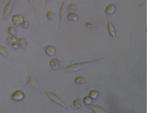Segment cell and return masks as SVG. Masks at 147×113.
Instances as JSON below:
<instances>
[{
    "instance_id": "cell-1",
    "label": "cell",
    "mask_w": 147,
    "mask_h": 113,
    "mask_svg": "<svg viewBox=\"0 0 147 113\" xmlns=\"http://www.w3.org/2000/svg\"><path fill=\"white\" fill-rule=\"evenodd\" d=\"M102 59V58H98L97 59L94 60L93 61L76 62V63L72 64L69 65L64 67L63 68H60L58 70L65 71H77L79 70L82 69L84 68H85L86 67L90 65L93 63H95V62L99 61L100 60H101Z\"/></svg>"
},
{
    "instance_id": "cell-2",
    "label": "cell",
    "mask_w": 147,
    "mask_h": 113,
    "mask_svg": "<svg viewBox=\"0 0 147 113\" xmlns=\"http://www.w3.org/2000/svg\"><path fill=\"white\" fill-rule=\"evenodd\" d=\"M45 93L48 97V98L50 100H51L53 102H54L55 103L57 104L60 106L64 107L66 109H68L69 108V106L67 105H66L62 99H61L59 97L55 95V94L51 92L48 91H45Z\"/></svg>"
},
{
    "instance_id": "cell-3",
    "label": "cell",
    "mask_w": 147,
    "mask_h": 113,
    "mask_svg": "<svg viewBox=\"0 0 147 113\" xmlns=\"http://www.w3.org/2000/svg\"><path fill=\"white\" fill-rule=\"evenodd\" d=\"M14 2L15 0H8L5 5L2 14V20H6L12 12L14 7Z\"/></svg>"
},
{
    "instance_id": "cell-4",
    "label": "cell",
    "mask_w": 147,
    "mask_h": 113,
    "mask_svg": "<svg viewBox=\"0 0 147 113\" xmlns=\"http://www.w3.org/2000/svg\"><path fill=\"white\" fill-rule=\"evenodd\" d=\"M65 7L66 0H62L61 5V6L59 10V19H58L59 24H58V30H59L62 24L63 17L65 12Z\"/></svg>"
},
{
    "instance_id": "cell-5",
    "label": "cell",
    "mask_w": 147,
    "mask_h": 113,
    "mask_svg": "<svg viewBox=\"0 0 147 113\" xmlns=\"http://www.w3.org/2000/svg\"><path fill=\"white\" fill-rule=\"evenodd\" d=\"M107 18L108 32L111 37L113 38L114 40H115L116 39V34L115 29L114 28L113 24L109 19V17H107Z\"/></svg>"
},
{
    "instance_id": "cell-6",
    "label": "cell",
    "mask_w": 147,
    "mask_h": 113,
    "mask_svg": "<svg viewBox=\"0 0 147 113\" xmlns=\"http://www.w3.org/2000/svg\"><path fill=\"white\" fill-rule=\"evenodd\" d=\"M24 20V17L21 14H15L12 16V22L14 25L16 26H21Z\"/></svg>"
},
{
    "instance_id": "cell-7",
    "label": "cell",
    "mask_w": 147,
    "mask_h": 113,
    "mask_svg": "<svg viewBox=\"0 0 147 113\" xmlns=\"http://www.w3.org/2000/svg\"><path fill=\"white\" fill-rule=\"evenodd\" d=\"M44 50L46 54L50 57L54 55L56 52L55 47L50 44L45 46L44 47Z\"/></svg>"
},
{
    "instance_id": "cell-8",
    "label": "cell",
    "mask_w": 147,
    "mask_h": 113,
    "mask_svg": "<svg viewBox=\"0 0 147 113\" xmlns=\"http://www.w3.org/2000/svg\"><path fill=\"white\" fill-rule=\"evenodd\" d=\"M24 93L20 90L15 91L11 95V98L15 101H19L24 99Z\"/></svg>"
},
{
    "instance_id": "cell-9",
    "label": "cell",
    "mask_w": 147,
    "mask_h": 113,
    "mask_svg": "<svg viewBox=\"0 0 147 113\" xmlns=\"http://www.w3.org/2000/svg\"><path fill=\"white\" fill-rule=\"evenodd\" d=\"M31 83H32L31 84L30 86H34V87H37V88L40 87V85L37 83L35 79L31 74H30L29 76V79L26 84H27V85H29Z\"/></svg>"
},
{
    "instance_id": "cell-10",
    "label": "cell",
    "mask_w": 147,
    "mask_h": 113,
    "mask_svg": "<svg viewBox=\"0 0 147 113\" xmlns=\"http://www.w3.org/2000/svg\"><path fill=\"white\" fill-rule=\"evenodd\" d=\"M116 10V6L114 4L111 3L108 5L105 8V14L107 15H110L113 14Z\"/></svg>"
},
{
    "instance_id": "cell-11",
    "label": "cell",
    "mask_w": 147,
    "mask_h": 113,
    "mask_svg": "<svg viewBox=\"0 0 147 113\" xmlns=\"http://www.w3.org/2000/svg\"><path fill=\"white\" fill-rule=\"evenodd\" d=\"M90 107L92 109V110L95 112V113H109L108 111H106L105 109H102L100 106L97 105H90Z\"/></svg>"
},
{
    "instance_id": "cell-12",
    "label": "cell",
    "mask_w": 147,
    "mask_h": 113,
    "mask_svg": "<svg viewBox=\"0 0 147 113\" xmlns=\"http://www.w3.org/2000/svg\"><path fill=\"white\" fill-rule=\"evenodd\" d=\"M18 41V45L19 47L22 49H24L27 47V43L26 42V40L22 37H20L17 39Z\"/></svg>"
},
{
    "instance_id": "cell-13",
    "label": "cell",
    "mask_w": 147,
    "mask_h": 113,
    "mask_svg": "<svg viewBox=\"0 0 147 113\" xmlns=\"http://www.w3.org/2000/svg\"><path fill=\"white\" fill-rule=\"evenodd\" d=\"M0 54L9 59H10L11 58V57L9 55L7 50L6 49L5 46L2 44H0Z\"/></svg>"
},
{
    "instance_id": "cell-14",
    "label": "cell",
    "mask_w": 147,
    "mask_h": 113,
    "mask_svg": "<svg viewBox=\"0 0 147 113\" xmlns=\"http://www.w3.org/2000/svg\"><path fill=\"white\" fill-rule=\"evenodd\" d=\"M59 61L57 58L53 59L50 62V66L52 69H57L59 67Z\"/></svg>"
},
{
    "instance_id": "cell-15",
    "label": "cell",
    "mask_w": 147,
    "mask_h": 113,
    "mask_svg": "<svg viewBox=\"0 0 147 113\" xmlns=\"http://www.w3.org/2000/svg\"><path fill=\"white\" fill-rule=\"evenodd\" d=\"M16 41H17V39L15 35H12L10 34L6 37L5 40V41L6 43L10 44V45L16 42Z\"/></svg>"
},
{
    "instance_id": "cell-16",
    "label": "cell",
    "mask_w": 147,
    "mask_h": 113,
    "mask_svg": "<svg viewBox=\"0 0 147 113\" xmlns=\"http://www.w3.org/2000/svg\"><path fill=\"white\" fill-rule=\"evenodd\" d=\"M67 18L70 21H74L78 20V16L77 14H75L74 12H69L67 16Z\"/></svg>"
},
{
    "instance_id": "cell-17",
    "label": "cell",
    "mask_w": 147,
    "mask_h": 113,
    "mask_svg": "<svg viewBox=\"0 0 147 113\" xmlns=\"http://www.w3.org/2000/svg\"><path fill=\"white\" fill-rule=\"evenodd\" d=\"M7 32L10 35H15L16 34V30L15 27L13 26H10L7 28Z\"/></svg>"
},
{
    "instance_id": "cell-18",
    "label": "cell",
    "mask_w": 147,
    "mask_h": 113,
    "mask_svg": "<svg viewBox=\"0 0 147 113\" xmlns=\"http://www.w3.org/2000/svg\"><path fill=\"white\" fill-rule=\"evenodd\" d=\"M68 9L69 12H74L76 9V5L74 3H71L68 5Z\"/></svg>"
},
{
    "instance_id": "cell-19",
    "label": "cell",
    "mask_w": 147,
    "mask_h": 113,
    "mask_svg": "<svg viewBox=\"0 0 147 113\" xmlns=\"http://www.w3.org/2000/svg\"><path fill=\"white\" fill-rule=\"evenodd\" d=\"M26 1L28 2L29 4L30 5V7L32 8V10L34 11V13L36 15V17L37 18V19H38V16H37V14L36 13V10L35 9V7L34 6V0H26Z\"/></svg>"
},
{
    "instance_id": "cell-20",
    "label": "cell",
    "mask_w": 147,
    "mask_h": 113,
    "mask_svg": "<svg viewBox=\"0 0 147 113\" xmlns=\"http://www.w3.org/2000/svg\"><path fill=\"white\" fill-rule=\"evenodd\" d=\"M98 96V92L95 90H92L90 93V97L91 98V99H95L96 98H97Z\"/></svg>"
},
{
    "instance_id": "cell-21",
    "label": "cell",
    "mask_w": 147,
    "mask_h": 113,
    "mask_svg": "<svg viewBox=\"0 0 147 113\" xmlns=\"http://www.w3.org/2000/svg\"><path fill=\"white\" fill-rule=\"evenodd\" d=\"M54 15L52 11L50 10L46 11V17L48 19V20H51L54 18Z\"/></svg>"
},
{
    "instance_id": "cell-22",
    "label": "cell",
    "mask_w": 147,
    "mask_h": 113,
    "mask_svg": "<svg viewBox=\"0 0 147 113\" xmlns=\"http://www.w3.org/2000/svg\"><path fill=\"white\" fill-rule=\"evenodd\" d=\"M75 82L77 83L83 84L85 82V79L82 77L78 76L75 79Z\"/></svg>"
},
{
    "instance_id": "cell-23",
    "label": "cell",
    "mask_w": 147,
    "mask_h": 113,
    "mask_svg": "<svg viewBox=\"0 0 147 113\" xmlns=\"http://www.w3.org/2000/svg\"><path fill=\"white\" fill-rule=\"evenodd\" d=\"M80 101L79 99L78 98H77L75 99L73 102L74 106L77 109H79L81 107V104Z\"/></svg>"
},
{
    "instance_id": "cell-24",
    "label": "cell",
    "mask_w": 147,
    "mask_h": 113,
    "mask_svg": "<svg viewBox=\"0 0 147 113\" xmlns=\"http://www.w3.org/2000/svg\"><path fill=\"white\" fill-rule=\"evenodd\" d=\"M29 26H30L29 22L27 20H24V21H23L22 24H21L22 28H23L24 29H27V28H29Z\"/></svg>"
},
{
    "instance_id": "cell-25",
    "label": "cell",
    "mask_w": 147,
    "mask_h": 113,
    "mask_svg": "<svg viewBox=\"0 0 147 113\" xmlns=\"http://www.w3.org/2000/svg\"><path fill=\"white\" fill-rule=\"evenodd\" d=\"M84 103L85 104V105H91V103L92 101L91 98L90 96H87L84 98L83 99Z\"/></svg>"
},
{
    "instance_id": "cell-26",
    "label": "cell",
    "mask_w": 147,
    "mask_h": 113,
    "mask_svg": "<svg viewBox=\"0 0 147 113\" xmlns=\"http://www.w3.org/2000/svg\"><path fill=\"white\" fill-rule=\"evenodd\" d=\"M11 47L13 49H16L19 48V45H18V43H17L16 42H15V43H14L11 44Z\"/></svg>"
},
{
    "instance_id": "cell-27",
    "label": "cell",
    "mask_w": 147,
    "mask_h": 113,
    "mask_svg": "<svg viewBox=\"0 0 147 113\" xmlns=\"http://www.w3.org/2000/svg\"><path fill=\"white\" fill-rule=\"evenodd\" d=\"M50 0H45V2H44V9L45 10L47 6H48V5L49 4Z\"/></svg>"
}]
</instances>
